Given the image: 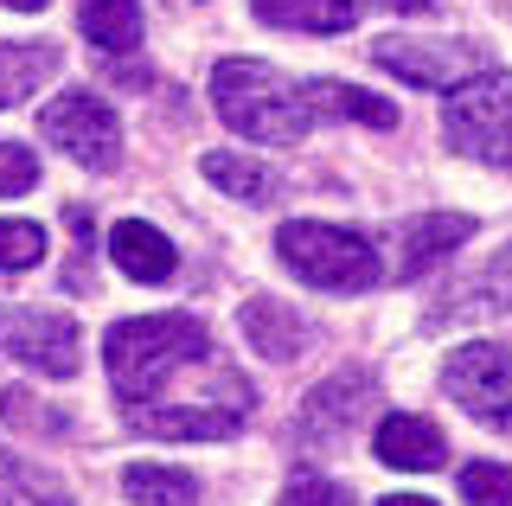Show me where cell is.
Here are the masks:
<instances>
[{
    "label": "cell",
    "mask_w": 512,
    "mask_h": 506,
    "mask_svg": "<svg viewBox=\"0 0 512 506\" xmlns=\"http://www.w3.org/2000/svg\"><path fill=\"white\" fill-rule=\"evenodd\" d=\"M122 494L135 506H192L199 500V481L186 468H167V462H141L122 474Z\"/></svg>",
    "instance_id": "cell-20"
},
{
    "label": "cell",
    "mask_w": 512,
    "mask_h": 506,
    "mask_svg": "<svg viewBox=\"0 0 512 506\" xmlns=\"http://www.w3.org/2000/svg\"><path fill=\"white\" fill-rule=\"evenodd\" d=\"M378 506H436V500H423V494H391V500H378Z\"/></svg>",
    "instance_id": "cell-29"
},
{
    "label": "cell",
    "mask_w": 512,
    "mask_h": 506,
    "mask_svg": "<svg viewBox=\"0 0 512 506\" xmlns=\"http://www.w3.org/2000/svg\"><path fill=\"white\" fill-rule=\"evenodd\" d=\"M39 186V154L26 141H0V199H20Z\"/></svg>",
    "instance_id": "cell-25"
},
{
    "label": "cell",
    "mask_w": 512,
    "mask_h": 506,
    "mask_svg": "<svg viewBox=\"0 0 512 506\" xmlns=\"http://www.w3.org/2000/svg\"><path fill=\"white\" fill-rule=\"evenodd\" d=\"M442 391L487 430H512V353L493 340H468L442 359Z\"/></svg>",
    "instance_id": "cell-5"
},
{
    "label": "cell",
    "mask_w": 512,
    "mask_h": 506,
    "mask_svg": "<svg viewBox=\"0 0 512 506\" xmlns=\"http://www.w3.org/2000/svg\"><path fill=\"white\" fill-rule=\"evenodd\" d=\"M378 462L384 468H404V474H429L448 462V442L429 417H410V410H391L378 423Z\"/></svg>",
    "instance_id": "cell-10"
},
{
    "label": "cell",
    "mask_w": 512,
    "mask_h": 506,
    "mask_svg": "<svg viewBox=\"0 0 512 506\" xmlns=\"http://www.w3.org/2000/svg\"><path fill=\"white\" fill-rule=\"evenodd\" d=\"M52 71H58V45H13V39H0V109L32 97Z\"/></svg>",
    "instance_id": "cell-18"
},
{
    "label": "cell",
    "mask_w": 512,
    "mask_h": 506,
    "mask_svg": "<svg viewBox=\"0 0 512 506\" xmlns=\"http://www.w3.org/2000/svg\"><path fill=\"white\" fill-rule=\"evenodd\" d=\"M244 340L263 359H295L308 346V327H301V314H288V302L256 295V302H244Z\"/></svg>",
    "instance_id": "cell-15"
},
{
    "label": "cell",
    "mask_w": 512,
    "mask_h": 506,
    "mask_svg": "<svg viewBox=\"0 0 512 506\" xmlns=\"http://www.w3.org/2000/svg\"><path fill=\"white\" fill-rule=\"evenodd\" d=\"M212 109L231 122L244 141H301L314 129V103H308V84L282 77L276 65L263 58H218L212 71Z\"/></svg>",
    "instance_id": "cell-2"
},
{
    "label": "cell",
    "mask_w": 512,
    "mask_h": 506,
    "mask_svg": "<svg viewBox=\"0 0 512 506\" xmlns=\"http://www.w3.org/2000/svg\"><path fill=\"white\" fill-rule=\"evenodd\" d=\"M0 417L20 423V430H39V436H64V417L45 410L39 398H26V391H0Z\"/></svg>",
    "instance_id": "cell-26"
},
{
    "label": "cell",
    "mask_w": 512,
    "mask_h": 506,
    "mask_svg": "<svg viewBox=\"0 0 512 506\" xmlns=\"http://www.w3.org/2000/svg\"><path fill=\"white\" fill-rule=\"evenodd\" d=\"M455 302H461V308H448V314H506V308H512V244L468 282V289L455 295Z\"/></svg>",
    "instance_id": "cell-22"
},
{
    "label": "cell",
    "mask_w": 512,
    "mask_h": 506,
    "mask_svg": "<svg viewBox=\"0 0 512 506\" xmlns=\"http://www.w3.org/2000/svg\"><path fill=\"white\" fill-rule=\"evenodd\" d=\"M39 129H45L52 148H64L77 167H90V173H109L122 161V122H116V109H109L103 97H90V90L52 97L45 116H39Z\"/></svg>",
    "instance_id": "cell-6"
},
{
    "label": "cell",
    "mask_w": 512,
    "mask_h": 506,
    "mask_svg": "<svg viewBox=\"0 0 512 506\" xmlns=\"http://www.w3.org/2000/svg\"><path fill=\"white\" fill-rule=\"evenodd\" d=\"M384 7H391V13H429L436 0H384Z\"/></svg>",
    "instance_id": "cell-28"
},
{
    "label": "cell",
    "mask_w": 512,
    "mask_h": 506,
    "mask_svg": "<svg viewBox=\"0 0 512 506\" xmlns=\"http://www.w3.org/2000/svg\"><path fill=\"white\" fill-rule=\"evenodd\" d=\"M461 494H468V506H512V468L468 462L461 468Z\"/></svg>",
    "instance_id": "cell-24"
},
{
    "label": "cell",
    "mask_w": 512,
    "mask_h": 506,
    "mask_svg": "<svg viewBox=\"0 0 512 506\" xmlns=\"http://www.w3.org/2000/svg\"><path fill=\"white\" fill-rule=\"evenodd\" d=\"M205 353L212 340L192 314H135V321H116L103 340V366L122 404H154V391L180 366H199Z\"/></svg>",
    "instance_id": "cell-1"
},
{
    "label": "cell",
    "mask_w": 512,
    "mask_h": 506,
    "mask_svg": "<svg viewBox=\"0 0 512 506\" xmlns=\"http://www.w3.org/2000/svg\"><path fill=\"white\" fill-rule=\"evenodd\" d=\"M308 103H314V116H352V122H365V129H397V109L372 97V90H359V84H333V77H314L308 84Z\"/></svg>",
    "instance_id": "cell-17"
},
{
    "label": "cell",
    "mask_w": 512,
    "mask_h": 506,
    "mask_svg": "<svg viewBox=\"0 0 512 506\" xmlns=\"http://www.w3.org/2000/svg\"><path fill=\"white\" fill-rule=\"evenodd\" d=\"M276 257L308 282V289H327V295H359V289H372L384 276L378 250L365 244L359 231L320 225V218H288L276 231Z\"/></svg>",
    "instance_id": "cell-3"
},
{
    "label": "cell",
    "mask_w": 512,
    "mask_h": 506,
    "mask_svg": "<svg viewBox=\"0 0 512 506\" xmlns=\"http://www.w3.org/2000/svg\"><path fill=\"white\" fill-rule=\"evenodd\" d=\"M442 135L468 161L512 167V71L487 65V71L461 77L442 97Z\"/></svg>",
    "instance_id": "cell-4"
},
{
    "label": "cell",
    "mask_w": 512,
    "mask_h": 506,
    "mask_svg": "<svg viewBox=\"0 0 512 506\" xmlns=\"http://www.w3.org/2000/svg\"><path fill=\"white\" fill-rule=\"evenodd\" d=\"M0 506H71V494H64V481H52L45 468H32L26 455L0 442Z\"/></svg>",
    "instance_id": "cell-19"
},
{
    "label": "cell",
    "mask_w": 512,
    "mask_h": 506,
    "mask_svg": "<svg viewBox=\"0 0 512 506\" xmlns=\"http://www.w3.org/2000/svg\"><path fill=\"white\" fill-rule=\"evenodd\" d=\"M282 506H352V494L340 481H327V474H295L282 487Z\"/></svg>",
    "instance_id": "cell-27"
},
{
    "label": "cell",
    "mask_w": 512,
    "mask_h": 506,
    "mask_svg": "<svg viewBox=\"0 0 512 506\" xmlns=\"http://www.w3.org/2000/svg\"><path fill=\"white\" fill-rule=\"evenodd\" d=\"M0 7H13V13H39L45 0H0Z\"/></svg>",
    "instance_id": "cell-30"
},
{
    "label": "cell",
    "mask_w": 512,
    "mask_h": 506,
    "mask_svg": "<svg viewBox=\"0 0 512 506\" xmlns=\"http://www.w3.org/2000/svg\"><path fill=\"white\" fill-rule=\"evenodd\" d=\"M474 237V218L468 212H423L416 225L404 231V257H397V276H423L436 270L448 250H461Z\"/></svg>",
    "instance_id": "cell-12"
},
{
    "label": "cell",
    "mask_w": 512,
    "mask_h": 506,
    "mask_svg": "<svg viewBox=\"0 0 512 506\" xmlns=\"http://www.w3.org/2000/svg\"><path fill=\"white\" fill-rule=\"evenodd\" d=\"M372 58L391 77H404V84H423V90H455L461 77L487 71V58H480V45L468 39H378Z\"/></svg>",
    "instance_id": "cell-7"
},
{
    "label": "cell",
    "mask_w": 512,
    "mask_h": 506,
    "mask_svg": "<svg viewBox=\"0 0 512 506\" xmlns=\"http://www.w3.org/2000/svg\"><path fill=\"white\" fill-rule=\"evenodd\" d=\"M205 180L218 186V193L244 199V205H269L276 199V173L263 161H250V154H205Z\"/></svg>",
    "instance_id": "cell-21"
},
{
    "label": "cell",
    "mask_w": 512,
    "mask_h": 506,
    "mask_svg": "<svg viewBox=\"0 0 512 506\" xmlns=\"http://www.w3.org/2000/svg\"><path fill=\"white\" fill-rule=\"evenodd\" d=\"M365 398H372V385H365V372H346V378H327V385L308 398V410H301V430L320 436V442H333V436H346L352 423H359V410Z\"/></svg>",
    "instance_id": "cell-13"
},
{
    "label": "cell",
    "mask_w": 512,
    "mask_h": 506,
    "mask_svg": "<svg viewBox=\"0 0 512 506\" xmlns=\"http://www.w3.org/2000/svg\"><path fill=\"white\" fill-rule=\"evenodd\" d=\"M128 423L154 442H224L244 430V404H128Z\"/></svg>",
    "instance_id": "cell-9"
},
{
    "label": "cell",
    "mask_w": 512,
    "mask_h": 506,
    "mask_svg": "<svg viewBox=\"0 0 512 506\" xmlns=\"http://www.w3.org/2000/svg\"><path fill=\"white\" fill-rule=\"evenodd\" d=\"M256 20L269 26H295V33H346L359 26L365 0H250Z\"/></svg>",
    "instance_id": "cell-14"
},
{
    "label": "cell",
    "mask_w": 512,
    "mask_h": 506,
    "mask_svg": "<svg viewBox=\"0 0 512 506\" xmlns=\"http://www.w3.org/2000/svg\"><path fill=\"white\" fill-rule=\"evenodd\" d=\"M77 26H84V39L103 45V52H135L141 45V0H84V7H77Z\"/></svg>",
    "instance_id": "cell-16"
},
{
    "label": "cell",
    "mask_w": 512,
    "mask_h": 506,
    "mask_svg": "<svg viewBox=\"0 0 512 506\" xmlns=\"http://www.w3.org/2000/svg\"><path fill=\"white\" fill-rule=\"evenodd\" d=\"M109 257H116V270L128 282H167L180 270V250H173L167 231H154L148 218H122V225L109 231Z\"/></svg>",
    "instance_id": "cell-11"
},
{
    "label": "cell",
    "mask_w": 512,
    "mask_h": 506,
    "mask_svg": "<svg viewBox=\"0 0 512 506\" xmlns=\"http://www.w3.org/2000/svg\"><path fill=\"white\" fill-rule=\"evenodd\" d=\"M45 263V231L32 218H0V276H20Z\"/></svg>",
    "instance_id": "cell-23"
},
{
    "label": "cell",
    "mask_w": 512,
    "mask_h": 506,
    "mask_svg": "<svg viewBox=\"0 0 512 506\" xmlns=\"http://www.w3.org/2000/svg\"><path fill=\"white\" fill-rule=\"evenodd\" d=\"M0 346H7L20 366L45 372V378H71L77 353H84L71 314H7V321H0Z\"/></svg>",
    "instance_id": "cell-8"
}]
</instances>
